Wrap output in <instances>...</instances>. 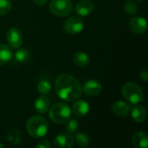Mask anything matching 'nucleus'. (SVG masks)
Returning <instances> with one entry per match:
<instances>
[{
    "mask_svg": "<svg viewBox=\"0 0 148 148\" xmlns=\"http://www.w3.org/2000/svg\"><path fill=\"white\" fill-rule=\"evenodd\" d=\"M51 87H52L51 82L47 78H42L37 83V91L41 95H46L50 92Z\"/></svg>",
    "mask_w": 148,
    "mask_h": 148,
    "instance_id": "obj_20",
    "label": "nucleus"
},
{
    "mask_svg": "<svg viewBox=\"0 0 148 148\" xmlns=\"http://www.w3.org/2000/svg\"><path fill=\"white\" fill-rule=\"evenodd\" d=\"M71 111L74 113L75 115L78 117H83V116H86L89 113L90 106L86 101L77 100L74 102Z\"/></svg>",
    "mask_w": 148,
    "mask_h": 148,
    "instance_id": "obj_12",
    "label": "nucleus"
},
{
    "mask_svg": "<svg viewBox=\"0 0 148 148\" xmlns=\"http://www.w3.org/2000/svg\"><path fill=\"white\" fill-rule=\"evenodd\" d=\"M74 137L69 133L57 135L53 141L54 147L56 148H70L74 146Z\"/></svg>",
    "mask_w": 148,
    "mask_h": 148,
    "instance_id": "obj_10",
    "label": "nucleus"
},
{
    "mask_svg": "<svg viewBox=\"0 0 148 148\" xmlns=\"http://www.w3.org/2000/svg\"><path fill=\"white\" fill-rule=\"evenodd\" d=\"M74 62L78 67L85 68L89 64L90 57L87 53L82 51H78L74 56Z\"/></svg>",
    "mask_w": 148,
    "mask_h": 148,
    "instance_id": "obj_18",
    "label": "nucleus"
},
{
    "mask_svg": "<svg viewBox=\"0 0 148 148\" xmlns=\"http://www.w3.org/2000/svg\"><path fill=\"white\" fill-rule=\"evenodd\" d=\"M13 56L12 49L9 45L0 43V66L8 63Z\"/></svg>",
    "mask_w": 148,
    "mask_h": 148,
    "instance_id": "obj_17",
    "label": "nucleus"
},
{
    "mask_svg": "<svg viewBox=\"0 0 148 148\" xmlns=\"http://www.w3.org/2000/svg\"><path fill=\"white\" fill-rule=\"evenodd\" d=\"M34 108L37 113L44 114L48 112V110L50 108V101L48 97L42 95L41 96L36 99L35 103H34Z\"/></svg>",
    "mask_w": 148,
    "mask_h": 148,
    "instance_id": "obj_14",
    "label": "nucleus"
},
{
    "mask_svg": "<svg viewBox=\"0 0 148 148\" xmlns=\"http://www.w3.org/2000/svg\"><path fill=\"white\" fill-rule=\"evenodd\" d=\"M71 108L64 102L54 104L49 109V117L54 123L63 124L71 117Z\"/></svg>",
    "mask_w": 148,
    "mask_h": 148,
    "instance_id": "obj_3",
    "label": "nucleus"
},
{
    "mask_svg": "<svg viewBox=\"0 0 148 148\" xmlns=\"http://www.w3.org/2000/svg\"><path fill=\"white\" fill-rule=\"evenodd\" d=\"M112 111L113 113L120 117H125L129 114L131 111L130 105L123 101H115L112 106Z\"/></svg>",
    "mask_w": 148,
    "mask_h": 148,
    "instance_id": "obj_13",
    "label": "nucleus"
},
{
    "mask_svg": "<svg viewBox=\"0 0 148 148\" xmlns=\"http://www.w3.org/2000/svg\"><path fill=\"white\" fill-rule=\"evenodd\" d=\"M36 147L37 148H49L50 147V143L48 140H42L39 141L36 145Z\"/></svg>",
    "mask_w": 148,
    "mask_h": 148,
    "instance_id": "obj_26",
    "label": "nucleus"
},
{
    "mask_svg": "<svg viewBox=\"0 0 148 148\" xmlns=\"http://www.w3.org/2000/svg\"><path fill=\"white\" fill-rule=\"evenodd\" d=\"M4 147V145L3 144H2V143H0V148H3Z\"/></svg>",
    "mask_w": 148,
    "mask_h": 148,
    "instance_id": "obj_29",
    "label": "nucleus"
},
{
    "mask_svg": "<svg viewBox=\"0 0 148 148\" xmlns=\"http://www.w3.org/2000/svg\"><path fill=\"white\" fill-rule=\"evenodd\" d=\"M26 129L30 136L39 139L47 134L49 131V124L45 118L39 115H34L27 121Z\"/></svg>",
    "mask_w": 148,
    "mask_h": 148,
    "instance_id": "obj_2",
    "label": "nucleus"
},
{
    "mask_svg": "<svg viewBox=\"0 0 148 148\" xmlns=\"http://www.w3.org/2000/svg\"><path fill=\"white\" fill-rule=\"evenodd\" d=\"M64 30L71 35L81 33L84 29V22L79 16H70L66 19L63 24Z\"/></svg>",
    "mask_w": 148,
    "mask_h": 148,
    "instance_id": "obj_6",
    "label": "nucleus"
},
{
    "mask_svg": "<svg viewBox=\"0 0 148 148\" xmlns=\"http://www.w3.org/2000/svg\"><path fill=\"white\" fill-rule=\"evenodd\" d=\"M55 90L57 96L65 101L77 100L82 91L80 82L69 74H62L56 78Z\"/></svg>",
    "mask_w": 148,
    "mask_h": 148,
    "instance_id": "obj_1",
    "label": "nucleus"
},
{
    "mask_svg": "<svg viewBox=\"0 0 148 148\" xmlns=\"http://www.w3.org/2000/svg\"><path fill=\"white\" fill-rule=\"evenodd\" d=\"M129 27L134 33L142 35L147 30V21L142 16H134L129 21Z\"/></svg>",
    "mask_w": 148,
    "mask_h": 148,
    "instance_id": "obj_8",
    "label": "nucleus"
},
{
    "mask_svg": "<svg viewBox=\"0 0 148 148\" xmlns=\"http://www.w3.org/2000/svg\"><path fill=\"white\" fill-rule=\"evenodd\" d=\"M49 11L60 17L69 16L73 10V3L71 0H51L49 5Z\"/></svg>",
    "mask_w": 148,
    "mask_h": 148,
    "instance_id": "obj_5",
    "label": "nucleus"
},
{
    "mask_svg": "<svg viewBox=\"0 0 148 148\" xmlns=\"http://www.w3.org/2000/svg\"><path fill=\"white\" fill-rule=\"evenodd\" d=\"M95 9V5L90 0H82L75 6V12L79 16H89Z\"/></svg>",
    "mask_w": 148,
    "mask_h": 148,
    "instance_id": "obj_11",
    "label": "nucleus"
},
{
    "mask_svg": "<svg viewBox=\"0 0 148 148\" xmlns=\"http://www.w3.org/2000/svg\"><path fill=\"white\" fill-rule=\"evenodd\" d=\"M74 140L78 146H80L82 147H88L89 145V142H90L88 136L84 133H77L74 138Z\"/></svg>",
    "mask_w": 148,
    "mask_h": 148,
    "instance_id": "obj_22",
    "label": "nucleus"
},
{
    "mask_svg": "<svg viewBox=\"0 0 148 148\" xmlns=\"http://www.w3.org/2000/svg\"><path fill=\"white\" fill-rule=\"evenodd\" d=\"M140 78L144 81V82H147L148 80V70L147 69H144L142 71H140Z\"/></svg>",
    "mask_w": 148,
    "mask_h": 148,
    "instance_id": "obj_27",
    "label": "nucleus"
},
{
    "mask_svg": "<svg viewBox=\"0 0 148 148\" xmlns=\"http://www.w3.org/2000/svg\"><path fill=\"white\" fill-rule=\"evenodd\" d=\"M82 89L88 96H96L101 92L102 86L100 82L91 79L84 82L83 86L82 87Z\"/></svg>",
    "mask_w": 148,
    "mask_h": 148,
    "instance_id": "obj_9",
    "label": "nucleus"
},
{
    "mask_svg": "<svg viewBox=\"0 0 148 148\" xmlns=\"http://www.w3.org/2000/svg\"><path fill=\"white\" fill-rule=\"evenodd\" d=\"M6 40L10 48L19 49L23 44V35L19 29L17 28H10L6 35Z\"/></svg>",
    "mask_w": 148,
    "mask_h": 148,
    "instance_id": "obj_7",
    "label": "nucleus"
},
{
    "mask_svg": "<svg viewBox=\"0 0 148 148\" xmlns=\"http://www.w3.org/2000/svg\"><path fill=\"white\" fill-rule=\"evenodd\" d=\"M65 123V129L69 134H74L77 131L79 123L75 119H69Z\"/></svg>",
    "mask_w": 148,
    "mask_h": 148,
    "instance_id": "obj_24",
    "label": "nucleus"
},
{
    "mask_svg": "<svg viewBox=\"0 0 148 148\" xmlns=\"http://www.w3.org/2000/svg\"><path fill=\"white\" fill-rule=\"evenodd\" d=\"M124 10L127 14H128L130 16H134L138 12V5L134 1L128 0L126 2V3L124 5Z\"/></svg>",
    "mask_w": 148,
    "mask_h": 148,
    "instance_id": "obj_23",
    "label": "nucleus"
},
{
    "mask_svg": "<svg viewBox=\"0 0 148 148\" xmlns=\"http://www.w3.org/2000/svg\"><path fill=\"white\" fill-rule=\"evenodd\" d=\"M133 145L136 148H147L148 147L147 134L144 132H136L133 136Z\"/></svg>",
    "mask_w": 148,
    "mask_h": 148,
    "instance_id": "obj_16",
    "label": "nucleus"
},
{
    "mask_svg": "<svg viewBox=\"0 0 148 148\" xmlns=\"http://www.w3.org/2000/svg\"><path fill=\"white\" fill-rule=\"evenodd\" d=\"M49 0H34L35 3L37 4V5H40V6H42L44 4H46L48 3Z\"/></svg>",
    "mask_w": 148,
    "mask_h": 148,
    "instance_id": "obj_28",
    "label": "nucleus"
},
{
    "mask_svg": "<svg viewBox=\"0 0 148 148\" xmlns=\"http://www.w3.org/2000/svg\"><path fill=\"white\" fill-rule=\"evenodd\" d=\"M121 93L123 97L131 104H139L144 99L142 88L134 82H127L122 86Z\"/></svg>",
    "mask_w": 148,
    "mask_h": 148,
    "instance_id": "obj_4",
    "label": "nucleus"
},
{
    "mask_svg": "<svg viewBox=\"0 0 148 148\" xmlns=\"http://www.w3.org/2000/svg\"><path fill=\"white\" fill-rule=\"evenodd\" d=\"M6 140L13 145H19L21 143V140H22V135H21L20 130L13 129V130L10 131L6 134Z\"/></svg>",
    "mask_w": 148,
    "mask_h": 148,
    "instance_id": "obj_21",
    "label": "nucleus"
},
{
    "mask_svg": "<svg viewBox=\"0 0 148 148\" xmlns=\"http://www.w3.org/2000/svg\"><path fill=\"white\" fill-rule=\"evenodd\" d=\"M137 1H142V0H137Z\"/></svg>",
    "mask_w": 148,
    "mask_h": 148,
    "instance_id": "obj_30",
    "label": "nucleus"
},
{
    "mask_svg": "<svg viewBox=\"0 0 148 148\" xmlns=\"http://www.w3.org/2000/svg\"><path fill=\"white\" fill-rule=\"evenodd\" d=\"M147 115V111L144 106H140L137 105L135 106L131 112V117L134 122L137 123H141L143 122Z\"/></svg>",
    "mask_w": 148,
    "mask_h": 148,
    "instance_id": "obj_15",
    "label": "nucleus"
},
{
    "mask_svg": "<svg viewBox=\"0 0 148 148\" xmlns=\"http://www.w3.org/2000/svg\"><path fill=\"white\" fill-rule=\"evenodd\" d=\"M10 0H0V16L8 14L11 10Z\"/></svg>",
    "mask_w": 148,
    "mask_h": 148,
    "instance_id": "obj_25",
    "label": "nucleus"
},
{
    "mask_svg": "<svg viewBox=\"0 0 148 148\" xmlns=\"http://www.w3.org/2000/svg\"><path fill=\"white\" fill-rule=\"evenodd\" d=\"M15 60L20 64L28 62L30 60V53L27 49H19L15 53Z\"/></svg>",
    "mask_w": 148,
    "mask_h": 148,
    "instance_id": "obj_19",
    "label": "nucleus"
}]
</instances>
